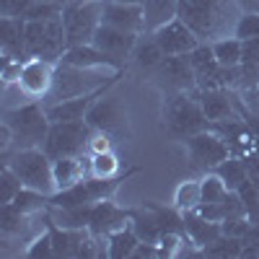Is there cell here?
Returning a JSON list of instances; mask_svg holds the SVG:
<instances>
[{"label": "cell", "instance_id": "ee69618b", "mask_svg": "<svg viewBox=\"0 0 259 259\" xmlns=\"http://www.w3.org/2000/svg\"><path fill=\"white\" fill-rule=\"evenodd\" d=\"M241 13H259V0H236Z\"/></svg>", "mask_w": 259, "mask_h": 259}, {"label": "cell", "instance_id": "7402d4cb", "mask_svg": "<svg viewBox=\"0 0 259 259\" xmlns=\"http://www.w3.org/2000/svg\"><path fill=\"white\" fill-rule=\"evenodd\" d=\"M145 34H153L179 16V0H145Z\"/></svg>", "mask_w": 259, "mask_h": 259}, {"label": "cell", "instance_id": "d6a6232c", "mask_svg": "<svg viewBox=\"0 0 259 259\" xmlns=\"http://www.w3.org/2000/svg\"><path fill=\"white\" fill-rule=\"evenodd\" d=\"M241 251H244V239H236L231 233L218 236L212 244L202 249V254H210V256H241Z\"/></svg>", "mask_w": 259, "mask_h": 259}, {"label": "cell", "instance_id": "9c48e42d", "mask_svg": "<svg viewBox=\"0 0 259 259\" xmlns=\"http://www.w3.org/2000/svg\"><path fill=\"white\" fill-rule=\"evenodd\" d=\"M179 18L200 39L215 36L223 21V0H179Z\"/></svg>", "mask_w": 259, "mask_h": 259}, {"label": "cell", "instance_id": "bcb514c9", "mask_svg": "<svg viewBox=\"0 0 259 259\" xmlns=\"http://www.w3.org/2000/svg\"><path fill=\"white\" fill-rule=\"evenodd\" d=\"M254 112H256V119H259V99H256V109Z\"/></svg>", "mask_w": 259, "mask_h": 259}, {"label": "cell", "instance_id": "ffe728a7", "mask_svg": "<svg viewBox=\"0 0 259 259\" xmlns=\"http://www.w3.org/2000/svg\"><path fill=\"white\" fill-rule=\"evenodd\" d=\"M184 233L194 241L197 249H205L207 244H212L218 239V236H223V223L207 221L197 210H189V212H184Z\"/></svg>", "mask_w": 259, "mask_h": 259}, {"label": "cell", "instance_id": "74e56055", "mask_svg": "<svg viewBox=\"0 0 259 259\" xmlns=\"http://www.w3.org/2000/svg\"><path fill=\"white\" fill-rule=\"evenodd\" d=\"M62 16V6L60 3H31V8L26 11V21H45V18H60Z\"/></svg>", "mask_w": 259, "mask_h": 259}, {"label": "cell", "instance_id": "9a60e30c", "mask_svg": "<svg viewBox=\"0 0 259 259\" xmlns=\"http://www.w3.org/2000/svg\"><path fill=\"white\" fill-rule=\"evenodd\" d=\"M60 62H68V65H78V68H91V70H114V73H122L124 62L101 52L96 45H75V47H68L65 55L60 57Z\"/></svg>", "mask_w": 259, "mask_h": 259}, {"label": "cell", "instance_id": "7bdbcfd3", "mask_svg": "<svg viewBox=\"0 0 259 259\" xmlns=\"http://www.w3.org/2000/svg\"><path fill=\"white\" fill-rule=\"evenodd\" d=\"M256 62H259V36L244 41V60H241V65L249 68V65H256Z\"/></svg>", "mask_w": 259, "mask_h": 259}, {"label": "cell", "instance_id": "484cf974", "mask_svg": "<svg viewBox=\"0 0 259 259\" xmlns=\"http://www.w3.org/2000/svg\"><path fill=\"white\" fill-rule=\"evenodd\" d=\"M215 60L221 62V68H239L244 60V41L239 36H223L218 41H212Z\"/></svg>", "mask_w": 259, "mask_h": 259}, {"label": "cell", "instance_id": "2e32d148", "mask_svg": "<svg viewBox=\"0 0 259 259\" xmlns=\"http://www.w3.org/2000/svg\"><path fill=\"white\" fill-rule=\"evenodd\" d=\"M101 24H109L133 34L145 31V11L143 6H127L117 3V0H104V11H101Z\"/></svg>", "mask_w": 259, "mask_h": 259}, {"label": "cell", "instance_id": "ba28073f", "mask_svg": "<svg viewBox=\"0 0 259 259\" xmlns=\"http://www.w3.org/2000/svg\"><path fill=\"white\" fill-rule=\"evenodd\" d=\"M184 145H187V156L192 166L202 171H212L218 163L231 158V145L226 143V138H221L218 133H210V130L184 138Z\"/></svg>", "mask_w": 259, "mask_h": 259}, {"label": "cell", "instance_id": "e575fe53", "mask_svg": "<svg viewBox=\"0 0 259 259\" xmlns=\"http://www.w3.org/2000/svg\"><path fill=\"white\" fill-rule=\"evenodd\" d=\"M21 189H24V182H21L16 177V171L6 163L3 166V174H0V202H3V205L13 202V197H16Z\"/></svg>", "mask_w": 259, "mask_h": 259}, {"label": "cell", "instance_id": "5b68a950", "mask_svg": "<svg viewBox=\"0 0 259 259\" xmlns=\"http://www.w3.org/2000/svg\"><path fill=\"white\" fill-rule=\"evenodd\" d=\"M26 50H29V57L60 62V57L68 50V36H65L62 18L26 21Z\"/></svg>", "mask_w": 259, "mask_h": 259}, {"label": "cell", "instance_id": "e0dca14e", "mask_svg": "<svg viewBox=\"0 0 259 259\" xmlns=\"http://www.w3.org/2000/svg\"><path fill=\"white\" fill-rule=\"evenodd\" d=\"M0 50H3V57L24 62L31 60L26 50V18L0 16Z\"/></svg>", "mask_w": 259, "mask_h": 259}, {"label": "cell", "instance_id": "44dd1931", "mask_svg": "<svg viewBox=\"0 0 259 259\" xmlns=\"http://www.w3.org/2000/svg\"><path fill=\"white\" fill-rule=\"evenodd\" d=\"M228 89H205L200 91V104L210 124H218L233 117V101Z\"/></svg>", "mask_w": 259, "mask_h": 259}, {"label": "cell", "instance_id": "7a4b0ae2", "mask_svg": "<svg viewBox=\"0 0 259 259\" xmlns=\"http://www.w3.org/2000/svg\"><path fill=\"white\" fill-rule=\"evenodd\" d=\"M3 124L11 127L13 145H18V148H41L47 140L50 127H52L47 109L36 101L21 104L16 109H6Z\"/></svg>", "mask_w": 259, "mask_h": 259}, {"label": "cell", "instance_id": "7c38bea8", "mask_svg": "<svg viewBox=\"0 0 259 259\" xmlns=\"http://www.w3.org/2000/svg\"><path fill=\"white\" fill-rule=\"evenodd\" d=\"M55 65L50 60H41V57H31L24 65V73L18 78V89L21 94H26L29 99H47L50 89H52V80H55Z\"/></svg>", "mask_w": 259, "mask_h": 259}, {"label": "cell", "instance_id": "3957f363", "mask_svg": "<svg viewBox=\"0 0 259 259\" xmlns=\"http://www.w3.org/2000/svg\"><path fill=\"white\" fill-rule=\"evenodd\" d=\"M104 0H65L62 6V26L68 36V47L91 45L94 34L101 24Z\"/></svg>", "mask_w": 259, "mask_h": 259}, {"label": "cell", "instance_id": "30bf717a", "mask_svg": "<svg viewBox=\"0 0 259 259\" xmlns=\"http://www.w3.org/2000/svg\"><path fill=\"white\" fill-rule=\"evenodd\" d=\"M85 122H89L91 130L96 133H106L112 138H119L127 133V112H124V104L119 96H99L89 114H85Z\"/></svg>", "mask_w": 259, "mask_h": 259}, {"label": "cell", "instance_id": "603a6c76", "mask_svg": "<svg viewBox=\"0 0 259 259\" xmlns=\"http://www.w3.org/2000/svg\"><path fill=\"white\" fill-rule=\"evenodd\" d=\"M83 161L80 156H65L52 161V171H55V187L57 189H68L78 182H83ZM55 189V192H57Z\"/></svg>", "mask_w": 259, "mask_h": 259}, {"label": "cell", "instance_id": "d590c367", "mask_svg": "<svg viewBox=\"0 0 259 259\" xmlns=\"http://www.w3.org/2000/svg\"><path fill=\"white\" fill-rule=\"evenodd\" d=\"M200 184H202V205L205 202H221L226 194H228L223 179L215 174V171H212V174H207V177H202Z\"/></svg>", "mask_w": 259, "mask_h": 259}, {"label": "cell", "instance_id": "4dcf8cb0", "mask_svg": "<svg viewBox=\"0 0 259 259\" xmlns=\"http://www.w3.org/2000/svg\"><path fill=\"white\" fill-rule=\"evenodd\" d=\"M18 212H24V215H34V212H39L45 205H50V194H45V192H36V189H29V187H24L16 197H13V202H11Z\"/></svg>", "mask_w": 259, "mask_h": 259}, {"label": "cell", "instance_id": "1f68e13d", "mask_svg": "<svg viewBox=\"0 0 259 259\" xmlns=\"http://www.w3.org/2000/svg\"><path fill=\"white\" fill-rule=\"evenodd\" d=\"M89 171H91V177H99V179H114V177H119V158L112 150L94 153L89 161Z\"/></svg>", "mask_w": 259, "mask_h": 259}, {"label": "cell", "instance_id": "d6986e66", "mask_svg": "<svg viewBox=\"0 0 259 259\" xmlns=\"http://www.w3.org/2000/svg\"><path fill=\"white\" fill-rule=\"evenodd\" d=\"M104 91L75 96V99H65V101H57V104H45L47 117H50L52 124H60V122H80V119H85V114H89V109H91V104Z\"/></svg>", "mask_w": 259, "mask_h": 259}, {"label": "cell", "instance_id": "cb8c5ba5", "mask_svg": "<svg viewBox=\"0 0 259 259\" xmlns=\"http://www.w3.org/2000/svg\"><path fill=\"white\" fill-rule=\"evenodd\" d=\"M140 239H138V233L133 231V226H124L114 233L106 236V256H112V259H130L135 254Z\"/></svg>", "mask_w": 259, "mask_h": 259}, {"label": "cell", "instance_id": "f1b7e54d", "mask_svg": "<svg viewBox=\"0 0 259 259\" xmlns=\"http://www.w3.org/2000/svg\"><path fill=\"white\" fill-rule=\"evenodd\" d=\"M60 228H70V231H80L89 228L91 221V205H80V207H55V218H52Z\"/></svg>", "mask_w": 259, "mask_h": 259}, {"label": "cell", "instance_id": "4fadbf2b", "mask_svg": "<svg viewBox=\"0 0 259 259\" xmlns=\"http://www.w3.org/2000/svg\"><path fill=\"white\" fill-rule=\"evenodd\" d=\"M153 39L158 41V47L166 55H189L192 50H197L202 45V39L194 34L179 16L174 21H168L166 26H161L158 31H153Z\"/></svg>", "mask_w": 259, "mask_h": 259}, {"label": "cell", "instance_id": "f6af8a7d", "mask_svg": "<svg viewBox=\"0 0 259 259\" xmlns=\"http://www.w3.org/2000/svg\"><path fill=\"white\" fill-rule=\"evenodd\" d=\"M117 3H127V6H143L145 0H117Z\"/></svg>", "mask_w": 259, "mask_h": 259}, {"label": "cell", "instance_id": "83f0119b", "mask_svg": "<svg viewBox=\"0 0 259 259\" xmlns=\"http://www.w3.org/2000/svg\"><path fill=\"white\" fill-rule=\"evenodd\" d=\"M133 57H135L138 68L153 70V68H158V65H161V60L166 57V52L158 47V41L153 39V34H150V39H138V45L133 50Z\"/></svg>", "mask_w": 259, "mask_h": 259}, {"label": "cell", "instance_id": "4316f807", "mask_svg": "<svg viewBox=\"0 0 259 259\" xmlns=\"http://www.w3.org/2000/svg\"><path fill=\"white\" fill-rule=\"evenodd\" d=\"M130 226H133V231L138 233V239H140V241H148V244H158L161 233H163L150 207H148V210H140V212H133Z\"/></svg>", "mask_w": 259, "mask_h": 259}, {"label": "cell", "instance_id": "836d02e7", "mask_svg": "<svg viewBox=\"0 0 259 259\" xmlns=\"http://www.w3.org/2000/svg\"><path fill=\"white\" fill-rule=\"evenodd\" d=\"M241 194V200H244V207H246V218L251 223H259V179L249 177L239 189H236Z\"/></svg>", "mask_w": 259, "mask_h": 259}, {"label": "cell", "instance_id": "6da1fadb", "mask_svg": "<svg viewBox=\"0 0 259 259\" xmlns=\"http://www.w3.org/2000/svg\"><path fill=\"white\" fill-rule=\"evenodd\" d=\"M112 80H104V70H91V68H78V65L57 62L55 65V80L52 89L45 99V104H57L65 99H75L85 94H99L106 91V85H112Z\"/></svg>", "mask_w": 259, "mask_h": 259}, {"label": "cell", "instance_id": "60d3db41", "mask_svg": "<svg viewBox=\"0 0 259 259\" xmlns=\"http://www.w3.org/2000/svg\"><path fill=\"white\" fill-rule=\"evenodd\" d=\"M34 0H0V16H16L24 18Z\"/></svg>", "mask_w": 259, "mask_h": 259}, {"label": "cell", "instance_id": "8d00e7d4", "mask_svg": "<svg viewBox=\"0 0 259 259\" xmlns=\"http://www.w3.org/2000/svg\"><path fill=\"white\" fill-rule=\"evenodd\" d=\"M233 36H239L241 41L259 36V13H241L233 26Z\"/></svg>", "mask_w": 259, "mask_h": 259}, {"label": "cell", "instance_id": "ac0fdd59", "mask_svg": "<svg viewBox=\"0 0 259 259\" xmlns=\"http://www.w3.org/2000/svg\"><path fill=\"white\" fill-rule=\"evenodd\" d=\"M133 210H119L117 205H112L109 200H101L91 205V221H89V231L96 236H109L124 226H130Z\"/></svg>", "mask_w": 259, "mask_h": 259}, {"label": "cell", "instance_id": "f35d334b", "mask_svg": "<svg viewBox=\"0 0 259 259\" xmlns=\"http://www.w3.org/2000/svg\"><path fill=\"white\" fill-rule=\"evenodd\" d=\"M29 259H41V256H55V246H52V233H41L39 239L31 241V246L26 249Z\"/></svg>", "mask_w": 259, "mask_h": 259}, {"label": "cell", "instance_id": "8992f818", "mask_svg": "<svg viewBox=\"0 0 259 259\" xmlns=\"http://www.w3.org/2000/svg\"><path fill=\"white\" fill-rule=\"evenodd\" d=\"M166 122L168 130L179 138H189L194 133H202L210 127L202 104H200V89L189 94H174L166 104Z\"/></svg>", "mask_w": 259, "mask_h": 259}, {"label": "cell", "instance_id": "d4e9b609", "mask_svg": "<svg viewBox=\"0 0 259 259\" xmlns=\"http://www.w3.org/2000/svg\"><path fill=\"white\" fill-rule=\"evenodd\" d=\"M212 171L223 179L226 189H231V192H236V189H239V187L249 179V166H246V158H236V156L226 158L223 163H218Z\"/></svg>", "mask_w": 259, "mask_h": 259}, {"label": "cell", "instance_id": "b9f144b4", "mask_svg": "<svg viewBox=\"0 0 259 259\" xmlns=\"http://www.w3.org/2000/svg\"><path fill=\"white\" fill-rule=\"evenodd\" d=\"M112 143H114V138H112V135H106V133H96V130H94L91 143H89V150H91V153H104V150H112Z\"/></svg>", "mask_w": 259, "mask_h": 259}, {"label": "cell", "instance_id": "52a82bcc", "mask_svg": "<svg viewBox=\"0 0 259 259\" xmlns=\"http://www.w3.org/2000/svg\"><path fill=\"white\" fill-rule=\"evenodd\" d=\"M91 135H94V130L89 127L85 119H80V122H60V124L50 127L47 140H45L41 148H45V153L52 161L65 158V156H80L83 150H89Z\"/></svg>", "mask_w": 259, "mask_h": 259}, {"label": "cell", "instance_id": "7dc6e473", "mask_svg": "<svg viewBox=\"0 0 259 259\" xmlns=\"http://www.w3.org/2000/svg\"><path fill=\"white\" fill-rule=\"evenodd\" d=\"M254 91H256V99H259V85H256V89H254Z\"/></svg>", "mask_w": 259, "mask_h": 259}, {"label": "cell", "instance_id": "277c9868", "mask_svg": "<svg viewBox=\"0 0 259 259\" xmlns=\"http://www.w3.org/2000/svg\"><path fill=\"white\" fill-rule=\"evenodd\" d=\"M6 163L16 171V177L24 182V187L45 192V194H52L57 189L52 158L45 153V148H18Z\"/></svg>", "mask_w": 259, "mask_h": 259}, {"label": "cell", "instance_id": "8fae6325", "mask_svg": "<svg viewBox=\"0 0 259 259\" xmlns=\"http://www.w3.org/2000/svg\"><path fill=\"white\" fill-rule=\"evenodd\" d=\"M153 70H156L158 80L174 94H189V91L200 89L197 78H194V68H192L189 55H166L161 60V65Z\"/></svg>", "mask_w": 259, "mask_h": 259}, {"label": "cell", "instance_id": "ab89813d", "mask_svg": "<svg viewBox=\"0 0 259 259\" xmlns=\"http://www.w3.org/2000/svg\"><path fill=\"white\" fill-rule=\"evenodd\" d=\"M24 60H13V57H3V83L6 85H13L18 83L21 73H24Z\"/></svg>", "mask_w": 259, "mask_h": 259}, {"label": "cell", "instance_id": "5bb4252c", "mask_svg": "<svg viewBox=\"0 0 259 259\" xmlns=\"http://www.w3.org/2000/svg\"><path fill=\"white\" fill-rule=\"evenodd\" d=\"M138 39H140V34L124 31V29H117V26H109V24H99L91 45H96L101 52L124 62V57H133V50L138 45Z\"/></svg>", "mask_w": 259, "mask_h": 259}, {"label": "cell", "instance_id": "f546056e", "mask_svg": "<svg viewBox=\"0 0 259 259\" xmlns=\"http://www.w3.org/2000/svg\"><path fill=\"white\" fill-rule=\"evenodd\" d=\"M202 205V184L200 182H182L177 187L174 194V207L179 212H189V210H197Z\"/></svg>", "mask_w": 259, "mask_h": 259}]
</instances>
